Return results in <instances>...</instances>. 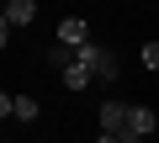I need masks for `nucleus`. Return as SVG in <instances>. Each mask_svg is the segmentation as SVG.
Returning <instances> with one entry per match:
<instances>
[{
  "mask_svg": "<svg viewBox=\"0 0 159 143\" xmlns=\"http://www.w3.org/2000/svg\"><path fill=\"white\" fill-rule=\"evenodd\" d=\"M58 42H64V48L90 42V27H85V16H64V21H58Z\"/></svg>",
  "mask_w": 159,
  "mask_h": 143,
  "instance_id": "nucleus-3",
  "label": "nucleus"
},
{
  "mask_svg": "<svg viewBox=\"0 0 159 143\" xmlns=\"http://www.w3.org/2000/svg\"><path fill=\"white\" fill-rule=\"evenodd\" d=\"M159 127V117L148 111V106H127V122H122V132H133V138H148Z\"/></svg>",
  "mask_w": 159,
  "mask_h": 143,
  "instance_id": "nucleus-2",
  "label": "nucleus"
},
{
  "mask_svg": "<svg viewBox=\"0 0 159 143\" xmlns=\"http://www.w3.org/2000/svg\"><path fill=\"white\" fill-rule=\"evenodd\" d=\"M138 58H143V69H159V42H143V53H138Z\"/></svg>",
  "mask_w": 159,
  "mask_h": 143,
  "instance_id": "nucleus-8",
  "label": "nucleus"
},
{
  "mask_svg": "<svg viewBox=\"0 0 159 143\" xmlns=\"http://www.w3.org/2000/svg\"><path fill=\"white\" fill-rule=\"evenodd\" d=\"M0 11H6L11 27H32V21H37V0H6Z\"/></svg>",
  "mask_w": 159,
  "mask_h": 143,
  "instance_id": "nucleus-4",
  "label": "nucleus"
},
{
  "mask_svg": "<svg viewBox=\"0 0 159 143\" xmlns=\"http://www.w3.org/2000/svg\"><path fill=\"white\" fill-rule=\"evenodd\" d=\"M11 117H16V122H37V101H32V96H16Z\"/></svg>",
  "mask_w": 159,
  "mask_h": 143,
  "instance_id": "nucleus-7",
  "label": "nucleus"
},
{
  "mask_svg": "<svg viewBox=\"0 0 159 143\" xmlns=\"http://www.w3.org/2000/svg\"><path fill=\"white\" fill-rule=\"evenodd\" d=\"M11 32H16V27L6 21V11H0V48H6V42H11Z\"/></svg>",
  "mask_w": 159,
  "mask_h": 143,
  "instance_id": "nucleus-9",
  "label": "nucleus"
},
{
  "mask_svg": "<svg viewBox=\"0 0 159 143\" xmlns=\"http://www.w3.org/2000/svg\"><path fill=\"white\" fill-rule=\"evenodd\" d=\"M96 143H122V132H101V138H96Z\"/></svg>",
  "mask_w": 159,
  "mask_h": 143,
  "instance_id": "nucleus-11",
  "label": "nucleus"
},
{
  "mask_svg": "<svg viewBox=\"0 0 159 143\" xmlns=\"http://www.w3.org/2000/svg\"><path fill=\"white\" fill-rule=\"evenodd\" d=\"M122 122H127V106L122 101H101V132H122Z\"/></svg>",
  "mask_w": 159,
  "mask_h": 143,
  "instance_id": "nucleus-6",
  "label": "nucleus"
},
{
  "mask_svg": "<svg viewBox=\"0 0 159 143\" xmlns=\"http://www.w3.org/2000/svg\"><path fill=\"white\" fill-rule=\"evenodd\" d=\"M0 143H6V138H0Z\"/></svg>",
  "mask_w": 159,
  "mask_h": 143,
  "instance_id": "nucleus-13",
  "label": "nucleus"
},
{
  "mask_svg": "<svg viewBox=\"0 0 159 143\" xmlns=\"http://www.w3.org/2000/svg\"><path fill=\"white\" fill-rule=\"evenodd\" d=\"M122 143H143V138H133V132H122Z\"/></svg>",
  "mask_w": 159,
  "mask_h": 143,
  "instance_id": "nucleus-12",
  "label": "nucleus"
},
{
  "mask_svg": "<svg viewBox=\"0 0 159 143\" xmlns=\"http://www.w3.org/2000/svg\"><path fill=\"white\" fill-rule=\"evenodd\" d=\"M74 58L85 64L101 85H106V80H117V58H111V48H106V42H96V37H90V42H80V48H74Z\"/></svg>",
  "mask_w": 159,
  "mask_h": 143,
  "instance_id": "nucleus-1",
  "label": "nucleus"
},
{
  "mask_svg": "<svg viewBox=\"0 0 159 143\" xmlns=\"http://www.w3.org/2000/svg\"><path fill=\"white\" fill-rule=\"evenodd\" d=\"M11 106H16V96H6V90H0V122L11 117Z\"/></svg>",
  "mask_w": 159,
  "mask_h": 143,
  "instance_id": "nucleus-10",
  "label": "nucleus"
},
{
  "mask_svg": "<svg viewBox=\"0 0 159 143\" xmlns=\"http://www.w3.org/2000/svg\"><path fill=\"white\" fill-rule=\"evenodd\" d=\"M58 74H64V85H69V90H90V85H96V74H90V69L80 64V58H69Z\"/></svg>",
  "mask_w": 159,
  "mask_h": 143,
  "instance_id": "nucleus-5",
  "label": "nucleus"
}]
</instances>
